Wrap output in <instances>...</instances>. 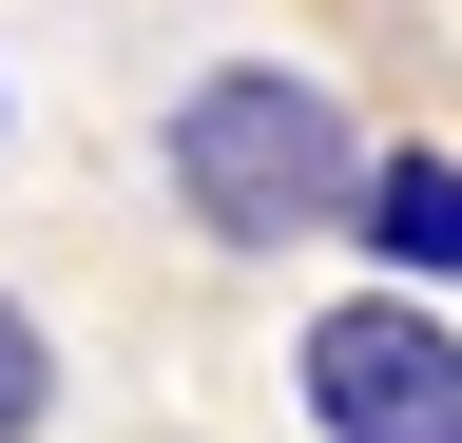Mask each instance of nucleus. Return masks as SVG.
Wrapping results in <instances>:
<instances>
[{
    "label": "nucleus",
    "mask_w": 462,
    "mask_h": 443,
    "mask_svg": "<svg viewBox=\"0 0 462 443\" xmlns=\"http://www.w3.org/2000/svg\"><path fill=\"white\" fill-rule=\"evenodd\" d=\"M154 174H173V212H193L212 251H309L328 212L366 193V135H346L328 78H289V59H212V78L154 116Z\"/></svg>",
    "instance_id": "nucleus-1"
},
{
    "label": "nucleus",
    "mask_w": 462,
    "mask_h": 443,
    "mask_svg": "<svg viewBox=\"0 0 462 443\" xmlns=\"http://www.w3.org/2000/svg\"><path fill=\"white\" fill-rule=\"evenodd\" d=\"M328 443H462V328L443 309H328L309 347H289Z\"/></svg>",
    "instance_id": "nucleus-2"
},
{
    "label": "nucleus",
    "mask_w": 462,
    "mask_h": 443,
    "mask_svg": "<svg viewBox=\"0 0 462 443\" xmlns=\"http://www.w3.org/2000/svg\"><path fill=\"white\" fill-rule=\"evenodd\" d=\"M346 212H366V251L424 270V290L462 270V154H366V193H346Z\"/></svg>",
    "instance_id": "nucleus-3"
},
{
    "label": "nucleus",
    "mask_w": 462,
    "mask_h": 443,
    "mask_svg": "<svg viewBox=\"0 0 462 443\" xmlns=\"http://www.w3.org/2000/svg\"><path fill=\"white\" fill-rule=\"evenodd\" d=\"M58 424V347H39V309L0 290V443H39Z\"/></svg>",
    "instance_id": "nucleus-4"
},
{
    "label": "nucleus",
    "mask_w": 462,
    "mask_h": 443,
    "mask_svg": "<svg viewBox=\"0 0 462 443\" xmlns=\"http://www.w3.org/2000/svg\"><path fill=\"white\" fill-rule=\"evenodd\" d=\"M0 116H20V97H0Z\"/></svg>",
    "instance_id": "nucleus-5"
}]
</instances>
